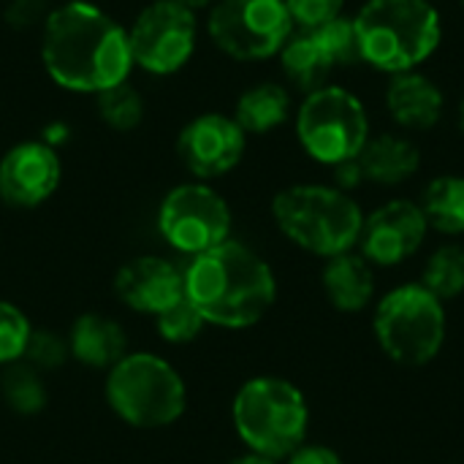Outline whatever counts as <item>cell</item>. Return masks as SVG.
I'll return each mask as SVG.
<instances>
[{"instance_id": "6da1fadb", "label": "cell", "mask_w": 464, "mask_h": 464, "mask_svg": "<svg viewBox=\"0 0 464 464\" xmlns=\"http://www.w3.org/2000/svg\"><path fill=\"white\" fill-rule=\"evenodd\" d=\"M41 63L57 87L98 95L130 76L128 30L103 8L68 0L52 8L44 22Z\"/></svg>"}, {"instance_id": "7a4b0ae2", "label": "cell", "mask_w": 464, "mask_h": 464, "mask_svg": "<svg viewBox=\"0 0 464 464\" xmlns=\"http://www.w3.org/2000/svg\"><path fill=\"white\" fill-rule=\"evenodd\" d=\"M185 296L207 324L247 329L275 304L277 283L272 266L258 253L226 239L193 258L185 272Z\"/></svg>"}, {"instance_id": "3957f363", "label": "cell", "mask_w": 464, "mask_h": 464, "mask_svg": "<svg viewBox=\"0 0 464 464\" xmlns=\"http://www.w3.org/2000/svg\"><path fill=\"white\" fill-rule=\"evenodd\" d=\"M353 27L362 63L389 76L419 71L443 41V19L430 0H364Z\"/></svg>"}, {"instance_id": "277c9868", "label": "cell", "mask_w": 464, "mask_h": 464, "mask_svg": "<svg viewBox=\"0 0 464 464\" xmlns=\"http://www.w3.org/2000/svg\"><path fill=\"white\" fill-rule=\"evenodd\" d=\"M277 228L302 250L334 258L359 245L364 212L351 193L334 185H291L272 201Z\"/></svg>"}, {"instance_id": "5b68a950", "label": "cell", "mask_w": 464, "mask_h": 464, "mask_svg": "<svg viewBox=\"0 0 464 464\" xmlns=\"http://www.w3.org/2000/svg\"><path fill=\"white\" fill-rule=\"evenodd\" d=\"M234 427L242 443L261 457L288 459L304 446L310 408L304 394L283 378H253L234 397Z\"/></svg>"}, {"instance_id": "8992f818", "label": "cell", "mask_w": 464, "mask_h": 464, "mask_svg": "<svg viewBox=\"0 0 464 464\" xmlns=\"http://www.w3.org/2000/svg\"><path fill=\"white\" fill-rule=\"evenodd\" d=\"M372 329L378 345L392 362L402 367H424L446 343V310L421 283L397 285L378 302Z\"/></svg>"}, {"instance_id": "52a82bcc", "label": "cell", "mask_w": 464, "mask_h": 464, "mask_svg": "<svg viewBox=\"0 0 464 464\" xmlns=\"http://www.w3.org/2000/svg\"><path fill=\"white\" fill-rule=\"evenodd\" d=\"M106 400L130 427L160 430L182 416L188 394L179 372L160 356L125 353L109 372Z\"/></svg>"}, {"instance_id": "ba28073f", "label": "cell", "mask_w": 464, "mask_h": 464, "mask_svg": "<svg viewBox=\"0 0 464 464\" xmlns=\"http://www.w3.org/2000/svg\"><path fill=\"white\" fill-rule=\"evenodd\" d=\"M296 139L302 150L324 166L359 158L370 139L364 101L340 84H324L307 92L296 109Z\"/></svg>"}, {"instance_id": "9c48e42d", "label": "cell", "mask_w": 464, "mask_h": 464, "mask_svg": "<svg viewBox=\"0 0 464 464\" xmlns=\"http://www.w3.org/2000/svg\"><path fill=\"white\" fill-rule=\"evenodd\" d=\"M207 30L223 54L250 63L280 54L296 27L285 0H215Z\"/></svg>"}, {"instance_id": "30bf717a", "label": "cell", "mask_w": 464, "mask_h": 464, "mask_svg": "<svg viewBox=\"0 0 464 464\" xmlns=\"http://www.w3.org/2000/svg\"><path fill=\"white\" fill-rule=\"evenodd\" d=\"M198 24L193 8L177 0H152L128 30L133 65L155 76H171L196 52Z\"/></svg>"}, {"instance_id": "8fae6325", "label": "cell", "mask_w": 464, "mask_h": 464, "mask_svg": "<svg viewBox=\"0 0 464 464\" xmlns=\"http://www.w3.org/2000/svg\"><path fill=\"white\" fill-rule=\"evenodd\" d=\"M158 228L171 247L196 258L228 239L231 209L209 185L188 182L169 190L160 201Z\"/></svg>"}, {"instance_id": "7c38bea8", "label": "cell", "mask_w": 464, "mask_h": 464, "mask_svg": "<svg viewBox=\"0 0 464 464\" xmlns=\"http://www.w3.org/2000/svg\"><path fill=\"white\" fill-rule=\"evenodd\" d=\"M245 147L247 133L234 117L218 111L193 117L177 139V155L182 166L198 179H215L237 169Z\"/></svg>"}, {"instance_id": "4fadbf2b", "label": "cell", "mask_w": 464, "mask_h": 464, "mask_svg": "<svg viewBox=\"0 0 464 464\" xmlns=\"http://www.w3.org/2000/svg\"><path fill=\"white\" fill-rule=\"evenodd\" d=\"M430 234L427 218L416 201L392 198L364 215L359 247L372 266H397L413 258Z\"/></svg>"}, {"instance_id": "5bb4252c", "label": "cell", "mask_w": 464, "mask_h": 464, "mask_svg": "<svg viewBox=\"0 0 464 464\" xmlns=\"http://www.w3.org/2000/svg\"><path fill=\"white\" fill-rule=\"evenodd\" d=\"M60 158L46 141L14 144L0 160V198L30 209L44 204L60 185Z\"/></svg>"}, {"instance_id": "9a60e30c", "label": "cell", "mask_w": 464, "mask_h": 464, "mask_svg": "<svg viewBox=\"0 0 464 464\" xmlns=\"http://www.w3.org/2000/svg\"><path fill=\"white\" fill-rule=\"evenodd\" d=\"M114 288L128 307L158 315L185 296V275L158 256H141L117 272Z\"/></svg>"}, {"instance_id": "2e32d148", "label": "cell", "mask_w": 464, "mask_h": 464, "mask_svg": "<svg viewBox=\"0 0 464 464\" xmlns=\"http://www.w3.org/2000/svg\"><path fill=\"white\" fill-rule=\"evenodd\" d=\"M386 109L400 128L432 130L443 117L446 92L432 76L421 71L397 73L386 87Z\"/></svg>"}, {"instance_id": "e0dca14e", "label": "cell", "mask_w": 464, "mask_h": 464, "mask_svg": "<svg viewBox=\"0 0 464 464\" xmlns=\"http://www.w3.org/2000/svg\"><path fill=\"white\" fill-rule=\"evenodd\" d=\"M356 160H359L367 182L394 188V185H402L411 177H416V171L421 169V150L408 136L381 133V136L367 139V144Z\"/></svg>"}, {"instance_id": "ac0fdd59", "label": "cell", "mask_w": 464, "mask_h": 464, "mask_svg": "<svg viewBox=\"0 0 464 464\" xmlns=\"http://www.w3.org/2000/svg\"><path fill=\"white\" fill-rule=\"evenodd\" d=\"M324 291L329 302L343 313L364 310L375 296V272L362 253H340L329 258L324 269Z\"/></svg>"}, {"instance_id": "d6986e66", "label": "cell", "mask_w": 464, "mask_h": 464, "mask_svg": "<svg viewBox=\"0 0 464 464\" xmlns=\"http://www.w3.org/2000/svg\"><path fill=\"white\" fill-rule=\"evenodd\" d=\"M68 348L73 353V359H79L87 367H114L128 348L125 332L120 329L117 321L95 315V313H84L82 318H76L73 329H71V340Z\"/></svg>"}, {"instance_id": "ffe728a7", "label": "cell", "mask_w": 464, "mask_h": 464, "mask_svg": "<svg viewBox=\"0 0 464 464\" xmlns=\"http://www.w3.org/2000/svg\"><path fill=\"white\" fill-rule=\"evenodd\" d=\"M280 68H283L285 79L307 95V92L329 84L334 63L315 33L294 30V35L280 49Z\"/></svg>"}, {"instance_id": "44dd1931", "label": "cell", "mask_w": 464, "mask_h": 464, "mask_svg": "<svg viewBox=\"0 0 464 464\" xmlns=\"http://www.w3.org/2000/svg\"><path fill=\"white\" fill-rule=\"evenodd\" d=\"M291 117V92L277 82H258L247 87L234 106L237 125L250 136L272 133Z\"/></svg>"}, {"instance_id": "7402d4cb", "label": "cell", "mask_w": 464, "mask_h": 464, "mask_svg": "<svg viewBox=\"0 0 464 464\" xmlns=\"http://www.w3.org/2000/svg\"><path fill=\"white\" fill-rule=\"evenodd\" d=\"M427 226L446 237L464 234V177L440 174L427 182L419 201Z\"/></svg>"}, {"instance_id": "603a6c76", "label": "cell", "mask_w": 464, "mask_h": 464, "mask_svg": "<svg viewBox=\"0 0 464 464\" xmlns=\"http://www.w3.org/2000/svg\"><path fill=\"white\" fill-rule=\"evenodd\" d=\"M421 285L435 294L440 302H451L464 294V247L462 245H443L438 247L424 266Z\"/></svg>"}, {"instance_id": "cb8c5ba5", "label": "cell", "mask_w": 464, "mask_h": 464, "mask_svg": "<svg viewBox=\"0 0 464 464\" xmlns=\"http://www.w3.org/2000/svg\"><path fill=\"white\" fill-rule=\"evenodd\" d=\"M0 392L8 402V408H14L16 413L33 416L46 405V389L35 372V367L30 364H8L5 375L0 378Z\"/></svg>"}, {"instance_id": "d4e9b609", "label": "cell", "mask_w": 464, "mask_h": 464, "mask_svg": "<svg viewBox=\"0 0 464 464\" xmlns=\"http://www.w3.org/2000/svg\"><path fill=\"white\" fill-rule=\"evenodd\" d=\"M98 114L109 128L125 133V130H133V128L141 125L144 101L128 82H122V84L111 87V90L98 92Z\"/></svg>"}, {"instance_id": "484cf974", "label": "cell", "mask_w": 464, "mask_h": 464, "mask_svg": "<svg viewBox=\"0 0 464 464\" xmlns=\"http://www.w3.org/2000/svg\"><path fill=\"white\" fill-rule=\"evenodd\" d=\"M321 38L324 49L329 52L334 68H348L362 63V52H359V38H356V27H353V16H337L334 22L324 24L321 30H310Z\"/></svg>"}, {"instance_id": "4316f807", "label": "cell", "mask_w": 464, "mask_h": 464, "mask_svg": "<svg viewBox=\"0 0 464 464\" xmlns=\"http://www.w3.org/2000/svg\"><path fill=\"white\" fill-rule=\"evenodd\" d=\"M204 326H207V321L201 318V313L193 307V302L188 296H182L179 302H174L171 307L158 313V332L166 343H174V345L193 343Z\"/></svg>"}, {"instance_id": "83f0119b", "label": "cell", "mask_w": 464, "mask_h": 464, "mask_svg": "<svg viewBox=\"0 0 464 464\" xmlns=\"http://www.w3.org/2000/svg\"><path fill=\"white\" fill-rule=\"evenodd\" d=\"M30 324L8 302H0V367H8L24 356L27 340H30Z\"/></svg>"}, {"instance_id": "f1b7e54d", "label": "cell", "mask_w": 464, "mask_h": 464, "mask_svg": "<svg viewBox=\"0 0 464 464\" xmlns=\"http://www.w3.org/2000/svg\"><path fill=\"white\" fill-rule=\"evenodd\" d=\"M285 5L296 30H321L343 16L345 0H285Z\"/></svg>"}, {"instance_id": "f546056e", "label": "cell", "mask_w": 464, "mask_h": 464, "mask_svg": "<svg viewBox=\"0 0 464 464\" xmlns=\"http://www.w3.org/2000/svg\"><path fill=\"white\" fill-rule=\"evenodd\" d=\"M71 348L65 345V340L54 332H30L24 356L30 362V367L35 370H57L65 362V353Z\"/></svg>"}, {"instance_id": "4dcf8cb0", "label": "cell", "mask_w": 464, "mask_h": 464, "mask_svg": "<svg viewBox=\"0 0 464 464\" xmlns=\"http://www.w3.org/2000/svg\"><path fill=\"white\" fill-rule=\"evenodd\" d=\"M5 16H8V24H14V27H30V24L41 22V16L46 22V16H49L46 0H14L8 5Z\"/></svg>"}, {"instance_id": "1f68e13d", "label": "cell", "mask_w": 464, "mask_h": 464, "mask_svg": "<svg viewBox=\"0 0 464 464\" xmlns=\"http://www.w3.org/2000/svg\"><path fill=\"white\" fill-rule=\"evenodd\" d=\"M332 177H334V188L343 190V193H353L359 185H364V171L359 166V160H345V163H337L332 166Z\"/></svg>"}, {"instance_id": "d6a6232c", "label": "cell", "mask_w": 464, "mask_h": 464, "mask_svg": "<svg viewBox=\"0 0 464 464\" xmlns=\"http://www.w3.org/2000/svg\"><path fill=\"white\" fill-rule=\"evenodd\" d=\"M288 464H345V459L326 446H302L288 457Z\"/></svg>"}, {"instance_id": "836d02e7", "label": "cell", "mask_w": 464, "mask_h": 464, "mask_svg": "<svg viewBox=\"0 0 464 464\" xmlns=\"http://www.w3.org/2000/svg\"><path fill=\"white\" fill-rule=\"evenodd\" d=\"M228 464H277L275 459H269V457H261V454H245V457H237V459H231Z\"/></svg>"}, {"instance_id": "e575fe53", "label": "cell", "mask_w": 464, "mask_h": 464, "mask_svg": "<svg viewBox=\"0 0 464 464\" xmlns=\"http://www.w3.org/2000/svg\"><path fill=\"white\" fill-rule=\"evenodd\" d=\"M177 3H182V5H188V8H204V5H212L215 0H177Z\"/></svg>"}, {"instance_id": "d590c367", "label": "cell", "mask_w": 464, "mask_h": 464, "mask_svg": "<svg viewBox=\"0 0 464 464\" xmlns=\"http://www.w3.org/2000/svg\"><path fill=\"white\" fill-rule=\"evenodd\" d=\"M457 120H459V130L464 133V98L459 101V109H457Z\"/></svg>"}, {"instance_id": "8d00e7d4", "label": "cell", "mask_w": 464, "mask_h": 464, "mask_svg": "<svg viewBox=\"0 0 464 464\" xmlns=\"http://www.w3.org/2000/svg\"><path fill=\"white\" fill-rule=\"evenodd\" d=\"M459 5H462V8H464V0H459Z\"/></svg>"}]
</instances>
